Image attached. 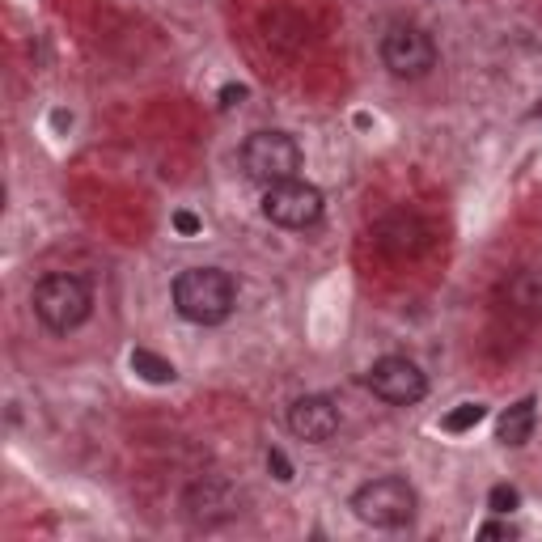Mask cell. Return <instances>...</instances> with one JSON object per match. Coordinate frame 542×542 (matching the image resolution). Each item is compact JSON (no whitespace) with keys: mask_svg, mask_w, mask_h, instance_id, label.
I'll return each instance as SVG.
<instances>
[{"mask_svg":"<svg viewBox=\"0 0 542 542\" xmlns=\"http://www.w3.org/2000/svg\"><path fill=\"white\" fill-rule=\"evenodd\" d=\"M479 534H483V538H509L513 530H509V526H483Z\"/></svg>","mask_w":542,"mask_h":542,"instance_id":"obj_15","label":"cell"},{"mask_svg":"<svg viewBox=\"0 0 542 542\" xmlns=\"http://www.w3.org/2000/svg\"><path fill=\"white\" fill-rule=\"evenodd\" d=\"M365 382H369V390L377 394V399H386L394 407H411V403H420L428 394V382H424L420 365L407 360V356H382L369 369Z\"/></svg>","mask_w":542,"mask_h":542,"instance_id":"obj_7","label":"cell"},{"mask_svg":"<svg viewBox=\"0 0 542 542\" xmlns=\"http://www.w3.org/2000/svg\"><path fill=\"white\" fill-rule=\"evenodd\" d=\"M242 170L250 183H259V187L288 183V178H297V170H301L297 140L288 132H255L242 144Z\"/></svg>","mask_w":542,"mask_h":542,"instance_id":"obj_4","label":"cell"},{"mask_svg":"<svg viewBox=\"0 0 542 542\" xmlns=\"http://www.w3.org/2000/svg\"><path fill=\"white\" fill-rule=\"evenodd\" d=\"M267 471L276 475L280 483H288V479H293V466H288V458L280 454V449H271V454H267Z\"/></svg>","mask_w":542,"mask_h":542,"instance_id":"obj_13","label":"cell"},{"mask_svg":"<svg viewBox=\"0 0 542 542\" xmlns=\"http://www.w3.org/2000/svg\"><path fill=\"white\" fill-rule=\"evenodd\" d=\"M263 216L280 229H310L322 221V191L301 183V178L263 187Z\"/></svg>","mask_w":542,"mask_h":542,"instance_id":"obj_5","label":"cell"},{"mask_svg":"<svg viewBox=\"0 0 542 542\" xmlns=\"http://www.w3.org/2000/svg\"><path fill=\"white\" fill-rule=\"evenodd\" d=\"M534 115H542V102H538V111H534Z\"/></svg>","mask_w":542,"mask_h":542,"instance_id":"obj_17","label":"cell"},{"mask_svg":"<svg viewBox=\"0 0 542 542\" xmlns=\"http://www.w3.org/2000/svg\"><path fill=\"white\" fill-rule=\"evenodd\" d=\"M483 415H487L483 403H458V407L441 420V428H445V432H471V428L483 420Z\"/></svg>","mask_w":542,"mask_h":542,"instance_id":"obj_11","label":"cell"},{"mask_svg":"<svg viewBox=\"0 0 542 542\" xmlns=\"http://www.w3.org/2000/svg\"><path fill=\"white\" fill-rule=\"evenodd\" d=\"M89 305H94L89 301V288L77 276H64V271L43 276L39 284H34V314H39L43 327L56 331V335L77 331L89 318Z\"/></svg>","mask_w":542,"mask_h":542,"instance_id":"obj_2","label":"cell"},{"mask_svg":"<svg viewBox=\"0 0 542 542\" xmlns=\"http://www.w3.org/2000/svg\"><path fill=\"white\" fill-rule=\"evenodd\" d=\"M288 432H293L297 441H310V445H322L331 441L339 432V411L331 399H322V394H305L288 407Z\"/></svg>","mask_w":542,"mask_h":542,"instance_id":"obj_8","label":"cell"},{"mask_svg":"<svg viewBox=\"0 0 542 542\" xmlns=\"http://www.w3.org/2000/svg\"><path fill=\"white\" fill-rule=\"evenodd\" d=\"M352 513L373 530H403L415 517V492H411L407 479L382 475V479H373L365 487H356Z\"/></svg>","mask_w":542,"mask_h":542,"instance_id":"obj_3","label":"cell"},{"mask_svg":"<svg viewBox=\"0 0 542 542\" xmlns=\"http://www.w3.org/2000/svg\"><path fill=\"white\" fill-rule=\"evenodd\" d=\"M221 98H225V106H233V98H246V89H242V85H229Z\"/></svg>","mask_w":542,"mask_h":542,"instance_id":"obj_16","label":"cell"},{"mask_svg":"<svg viewBox=\"0 0 542 542\" xmlns=\"http://www.w3.org/2000/svg\"><path fill=\"white\" fill-rule=\"evenodd\" d=\"M382 60L394 77H407V81L428 77L437 68V43L420 26H390L382 39Z\"/></svg>","mask_w":542,"mask_h":542,"instance_id":"obj_6","label":"cell"},{"mask_svg":"<svg viewBox=\"0 0 542 542\" xmlns=\"http://www.w3.org/2000/svg\"><path fill=\"white\" fill-rule=\"evenodd\" d=\"M487 504H492V513H513L517 504H521V496H517V487L500 483V487H492V496H487Z\"/></svg>","mask_w":542,"mask_h":542,"instance_id":"obj_12","label":"cell"},{"mask_svg":"<svg viewBox=\"0 0 542 542\" xmlns=\"http://www.w3.org/2000/svg\"><path fill=\"white\" fill-rule=\"evenodd\" d=\"M238 305V284L221 267H187L174 280V310L195 327H216Z\"/></svg>","mask_w":542,"mask_h":542,"instance_id":"obj_1","label":"cell"},{"mask_svg":"<svg viewBox=\"0 0 542 542\" xmlns=\"http://www.w3.org/2000/svg\"><path fill=\"white\" fill-rule=\"evenodd\" d=\"M132 373H136V377H144V382H153V386H170L174 377H178L170 360H161V356L144 352V348H136V352H132Z\"/></svg>","mask_w":542,"mask_h":542,"instance_id":"obj_10","label":"cell"},{"mask_svg":"<svg viewBox=\"0 0 542 542\" xmlns=\"http://www.w3.org/2000/svg\"><path fill=\"white\" fill-rule=\"evenodd\" d=\"M530 432H534V399H521L513 403L509 411L496 420V441L500 445H526L530 441Z\"/></svg>","mask_w":542,"mask_h":542,"instance_id":"obj_9","label":"cell"},{"mask_svg":"<svg viewBox=\"0 0 542 542\" xmlns=\"http://www.w3.org/2000/svg\"><path fill=\"white\" fill-rule=\"evenodd\" d=\"M174 229L178 233H200V221H195L191 212H174Z\"/></svg>","mask_w":542,"mask_h":542,"instance_id":"obj_14","label":"cell"}]
</instances>
